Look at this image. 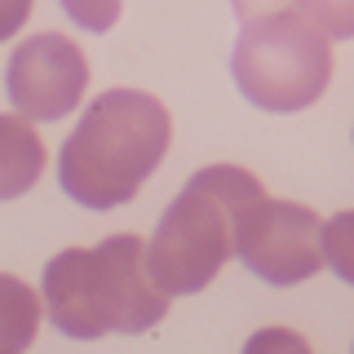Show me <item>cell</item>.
<instances>
[{
	"label": "cell",
	"mask_w": 354,
	"mask_h": 354,
	"mask_svg": "<svg viewBox=\"0 0 354 354\" xmlns=\"http://www.w3.org/2000/svg\"><path fill=\"white\" fill-rule=\"evenodd\" d=\"M84 88H88L84 49L71 36H58V31L27 36L14 49L5 71L9 106L22 120H44V124L71 115V106H80Z\"/></svg>",
	"instance_id": "cell-6"
},
{
	"label": "cell",
	"mask_w": 354,
	"mask_h": 354,
	"mask_svg": "<svg viewBox=\"0 0 354 354\" xmlns=\"http://www.w3.org/2000/svg\"><path fill=\"white\" fill-rule=\"evenodd\" d=\"M324 266L337 270V279L354 283V208L324 221Z\"/></svg>",
	"instance_id": "cell-10"
},
{
	"label": "cell",
	"mask_w": 354,
	"mask_h": 354,
	"mask_svg": "<svg viewBox=\"0 0 354 354\" xmlns=\"http://www.w3.org/2000/svg\"><path fill=\"white\" fill-rule=\"evenodd\" d=\"M173 120L160 97L142 88H106L84 106L80 124L62 142L58 182L88 213H111L147 186L169 155Z\"/></svg>",
	"instance_id": "cell-1"
},
{
	"label": "cell",
	"mask_w": 354,
	"mask_h": 354,
	"mask_svg": "<svg viewBox=\"0 0 354 354\" xmlns=\"http://www.w3.org/2000/svg\"><path fill=\"white\" fill-rule=\"evenodd\" d=\"M257 199H266L261 177L235 164L199 169L164 208L160 226L147 243L151 279L164 297L204 292L235 257V226Z\"/></svg>",
	"instance_id": "cell-3"
},
{
	"label": "cell",
	"mask_w": 354,
	"mask_h": 354,
	"mask_svg": "<svg viewBox=\"0 0 354 354\" xmlns=\"http://www.w3.org/2000/svg\"><path fill=\"white\" fill-rule=\"evenodd\" d=\"M239 354H315V350H310V341L292 328H257L243 341Z\"/></svg>",
	"instance_id": "cell-12"
},
{
	"label": "cell",
	"mask_w": 354,
	"mask_h": 354,
	"mask_svg": "<svg viewBox=\"0 0 354 354\" xmlns=\"http://www.w3.org/2000/svg\"><path fill=\"white\" fill-rule=\"evenodd\" d=\"M44 301L36 297V288L0 274V354H27L31 341L40 332Z\"/></svg>",
	"instance_id": "cell-8"
},
{
	"label": "cell",
	"mask_w": 354,
	"mask_h": 354,
	"mask_svg": "<svg viewBox=\"0 0 354 354\" xmlns=\"http://www.w3.org/2000/svg\"><path fill=\"white\" fill-rule=\"evenodd\" d=\"M350 354H354V350H350Z\"/></svg>",
	"instance_id": "cell-14"
},
{
	"label": "cell",
	"mask_w": 354,
	"mask_h": 354,
	"mask_svg": "<svg viewBox=\"0 0 354 354\" xmlns=\"http://www.w3.org/2000/svg\"><path fill=\"white\" fill-rule=\"evenodd\" d=\"M243 27L230 53L239 93L257 111H306L324 97L332 80V44L310 22L283 5H235Z\"/></svg>",
	"instance_id": "cell-4"
},
{
	"label": "cell",
	"mask_w": 354,
	"mask_h": 354,
	"mask_svg": "<svg viewBox=\"0 0 354 354\" xmlns=\"http://www.w3.org/2000/svg\"><path fill=\"white\" fill-rule=\"evenodd\" d=\"M235 257L261 283H274V288L306 283L324 266V226L306 204L266 195L239 217Z\"/></svg>",
	"instance_id": "cell-5"
},
{
	"label": "cell",
	"mask_w": 354,
	"mask_h": 354,
	"mask_svg": "<svg viewBox=\"0 0 354 354\" xmlns=\"http://www.w3.org/2000/svg\"><path fill=\"white\" fill-rule=\"evenodd\" d=\"M40 292L49 324L71 341H97L106 332L138 337L169 315V297L155 288L147 243L138 235L58 252L44 266Z\"/></svg>",
	"instance_id": "cell-2"
},
{
	"label": "cell",
	"mask_w": 354,
	"mask_h": 354,
	"mask_svg": "<svg viewBox=\"0 0 354 354\" xmlns=\"http://www.w3.org/2000/svg\"><path fill=\"white\" fill-rule=\"evenodd\" d=\"M80 31H111L120 22V0H58Z\"/></svg>",
	"instance_id": "cell-11"
},
{
	"label": "cell",
	"mask_w": 354,
	"mask_h": 354,
	"mask_svg": "<svg viewBox=\"0 0 354 354\" xmlns=\"http://www.w3.org/2000/svg\"><path fill=\"white\" fill-rule=\"evenodd\" d=\"M31 5H36V0H0V40L18 36L22 22L31 18Z\"/></svg>",
	"instance_id": "cell-13"
},
{
	"label": "cell",
	"mask_w": 354,
	"mask_h": 354,
	"mask_svg": "<svg viewBox=\"0 0 354 354\" xmlns=\"http://www.w3.org/2000/svg\"><path fill=\"white\" fill-rule=\"evenodd\" d=\"M292 9L328 44L332 40H354V0H292Z\"/></svg>",
	"instance_id": "cell-9"
},
{
	"label": "cell",
	"mask_w": 354,
	"mask_h": 354,
	"mask_svg": "<svg viewBox=\"0 0 354 354\" xmlns=\"http://www.w3.org/2000/svg\"><path fill=\"white\" fill-rule=\"evenodd\" d=\"M44 173V142L22 115H0V199H18Z\"/></svg>",
	"instance_id": "cell-7"
}]
</instances>
